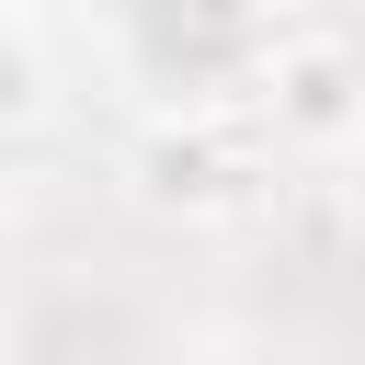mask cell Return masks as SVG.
Masks as SVG:
<instances>
[{
    "label": "cell",
    "mask_w": 365,
    "mask_h": 365,
    "mask_svg": "<svg viewBox=\"0 0 365 365\" xmlns=\"http://www.w3.org/2000/svg\"><path fill=\"white\" fill-rule=\"evenodd\" d=\"M34 114H46V46L23 23H0V137H23Z\"/></svg>",
    "instance_id": "3"
},
{
    "label": "cell",
    "mask_w": 365,
    "mask_h": 365,
    "mask_svg": "<svg viewBox=\"0 0 365 365\" xmlns=\"http://www.w3.org/2000/svg\"><path fill=\"white\" fill-rule=\"evenodd\" d=\"M148 11H171V23H262L274 0H148Z\"/></svg>",
    "instance_id": "5"
},
{
    "label": "cell",
    "mask_w": 365,
    "mask_h": 365,
    "mask_svg": "<svg viewBox=\"0 0 365 365\" xmlns=\"http://www.w3.org/2000/svg\"><path fill=\"white\" fill-rule=\"evenodd\" d=\"M182 365H319V354H308V342H285V331H251V319H240V331H205Z\"/></svg>",
    "instance_id": "4"
},
{
    "label": "cell",
    "mask_w": 365,
    "mask_h": 365,
    "mask_svg": "<svg viewBox=\"0 0 365 365\" xmlns=\"http://www.w3.org/2000/svg\"><path fill=\"white\" fill-rule=\"evenodd\" d=\"M262 125L251 103H160L125 148V182L160 205V217H240L262 194Z\"/></svg>",
    "instance_id": "1"
},
{
    "label": "cell",
    "mask_w": 365,
    "mask_h": 365,
    "mask_svg": "<svg viewBox=\"0 0 365 365\" xmlns=\"http://www.w3.org/2000/svg\"><path fill=\"white\" fill-rule=\"evenodd\" d=\"M251 125L274 148H308V160L365 148V46L331 34V23L262 34V57H251Z\"/></svg>",
    "instance_id": "2"
},
{
    "label": "cell",
    "mask_w": 365,
    "mask_h": 365,
    "mask_svg": "<svg viewBox=\"0 0 365 365\" xmlns=\"http://www.w3.org/2000/svg\"><path fill=\"white\" fill-rule=\"evenodd\" d=\"M34 11H57V0H0V23H23V34H34Z\"/></svg>",
    "instance_id": "7"
},
{
    "label": "cell",
    "mask_w": 365,
    "mask_h": 365,
    "mask_svg": "<svg viewBox=\"0 0 365 365\" xmlns=\"http://www.w3.org/2000/svg\"><path fill=\"white\" fill-rule=\"evenodd\" d=\"M68 11H103V23H137L148 0H68Z\"/></svg>",
    "instance_id": "6"
}]
</instances>
